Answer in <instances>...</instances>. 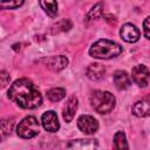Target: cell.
<instances>
[{"mask_svg": "<svg viewBox=\"0 0 150 150\" xmlns=\"http://www.w3.org/2000/svg\"><path fill=\"white\" fill-rule=\"evenodd\" d=\"M8 98L22 109H36L42 103V96L35 84L28 79H19L8 89Z\"/></svg>", "mask_w": 150, "mask_h": 150, "instance_id": "obj_1", "label": "cell"}, {"mask_svg": "<svg viewBox=\"0 0 150 150\" xmlns=\"http://www.w3.org/2000/svg\"><path fill=\"white\" fill-rule=\"evenodd\" d=\"M121 53H122V47L118 43L107 39L97 40L89 48V55L94 59H100V60H109L118 56Z\"/></svg>", "mask_w": 150, "mask_h": 150, "instance_id": "obj_2", "label": "cell"}, {"mask_svg": "<svg viewBox=\"0 0 150 150\" xmlns=\"http://www.w3.org/2000/svg\"><path fill=\"white\" fill-rule=\"evenodd\" d=\"M116 98L109 91L96 90L90 96V104L98 114H109L115 108Z\"/></svg>", "mask_w": 150, "mask_h": 150, "instance_id": "obj_3", "label": "cell"}, {"mask_svg": "<svg viewBox=\"0 0 150 150\" xmlns=\"http://www.w3.org/2000/svg\"><path fill=\"white\" fill-rule=\"evenodd\" d=\"M39 130H40V125H39L38 120L34 116L25 117L16 127L18 136L21 138H25V139L35 137L39 134Z\"/></svg>", "mask_w": 150, "mask_h": 150, "instance_id": "obj_4", "label": "cell"}, {"mask_svg": "<svg viewBox=\"0 0 150 150\" xmlns=\"http://www.w3.org/2000/svg\"><path fill=\"white\" fill-rule=\"evenodd\" d=\"M131 79L138 87H146L150 80V71L144 64H137L131 69Z\"/></svg>", "mask_w": 150, "mask_h": 150, "instance_id": "obj_5", "label": "cell"}, {"mask_svg": "<svg viewBox=\"0 0 150 150\" xmlns=\"http://www.w3.org/2000/svg\"><path fill=\"white\" fill-rule=\"evenodd\" d=\"M79 129L86 135H93L98 130V122L90 115H82L77 118Z\"/></svg>", "mask_w": 150, "mask_h": 150, "instance_id": "obj_6", "label": "cell"}, {"mask_svg": "<svg viewBox=\"0 0 150 150\" xmlns=\"http://www.w3.org/2000/svg\"><path fill=\"white\" fill-rule=\"evenodd\" d=\"M120 35L122 38V40H124L125 42L129 43H134L137 42L139 36H141V32L139 29L132 25V23H124L120 30Z\"/></svg>", "mask_w": 150, "mask_h": 150, "instance_id": "obj_7", "label": "cell"}, {"mask_svg": "<svg viewBox=\"0 0 150 150\" xmlns=\"http://www.w3.org/2000/svg\"><path fill=\"white\" fill-rule=\"evenodd\" d=\"M48 69L53 71H60L64 69L68 66V59L63 55H57V56H49L46 57L41 61Z\"/></svg>", "mask_w": 150, "mask_h": 150, "instance_id": "obj_8", "label": "cell"}, {"mask_svg": "<svg viewBox=\"0 0 150 150\" xmlns=\"http://www.w3.org/2000/svg\"><path fill=\"white\" fill-rule=\"evenodd\" d=\"M41 123H42L43 128L49 132H56L60 129L57 115L53 110H48L41 116Z\"/></svg>", "mask_w": 150, "mask_h": 150, "instance_id": "obj_9", "label": "cell"}, {"mask_svg": "<svg viewBox=\"0 0 150 150\" xmlns=\"http://www.w3.org/2000/svg\"><path fill=\"white\" fill-rule=\"evenodd\" d=\"M131 112L136 117H146V116H150V95H148L144 98L137 101L132 105Z\"/></svg>", "mask_w": 150, "mask_h": 150, "instance_id": "obj_10", "label": "cell"}, {"mask_svg": "<svg viewBox=\"0 0 150 150\" xmlns=\"http://www.w3.org/2000/svg\"><path fill=\"white\" fill-rule=\"evenodd\" d=\"M77 104H79V101H77L76 96H70L67 100V102H66V104L62 109V116H63V120L67 123L71 122V120L74 118L75 112L77 110Z\"/></svg>", "mask_w": 150, "mask_h": 150, "instance_id": "obj_11", "label": "cell"}, {"mask_svg": "<svg viewBox=\"0 0 150 150\" xmlns=\"http://www.w3.org/2000/svg\"><path fill=\"white\" fill-rule=\"evenodd\" d=\"M112 81H114L115 87L120 90L128 89L131 84V79L129 74L124 70H116L112 75Z\"/></svg>", "mask_w": 150, "mask_h": 150, "instance_id": "obj_12", "label": "cell"}, {"mask_svg": "<svg viewBox=\"0 0 150 150\" xmlns=\"http://www.w3.org/2000/svg\"><path fill=\"white\" fill-rule=\"evenodd\" d=\"M67 148L69 149H81V150H87V149H96L98 148L97 139L93 138H87V139H73L67 144Z\"/></svg>", "mask_w": 150, "mask_h": 150, "instance_id": "obj_13", "label": "cell"}, {"mask_svg": "<svg viewBox=\"0 0 150 150\" xmlns=\"http://www.w3.org/2000/svg\"><path fill=\"white\" fill-rule=\"evenodd\" d=\"M105 73V67L101 63H90L87 68V76L91 81H97L100 80Z\"/></svg>", "mask_w": 150, "mask_h": 150, "instance_id": "obj_14", "label": "cell"}, {"mask_svg": "<svg viewBox=\"0 0 150 150\" xmlns=\"http://www.w3.org/2000/svg\"><path fill=\"white\" fill-rule=\"evenodd\" d=\"M41 8L50 18H55L57 14V2L56 0H39Z\"/></svg>", "mask_w": 150, "mask_h": 150, "instance_id": "obj_15", "label": "cell"}, {"mask_svg": "<svg viewBox=\"0 0 150 150\" xmlns=\"http://www.w3.org/2000/svg\"><path fill=\"white\" fill-rule=\"evenodd\" d=\"M66 96V90L63 88H52L47 91V98L52 102H59Z\"/></svg>", "mask_w": 150, "mask_h": 150, "instance_id": "obj_16", "label": "cell"}, {"mask_svg": "<svg viewBox=\"0 0 150 150\" xmlns=\"http://www.w3.org/2000/svg\"><path fill=\"white\" fill-rule=\"evenodd\" d=\"M71 21L68 19H62L60 21H57L55 25H53L52 27V33L53 34H57L60 32H67L71 28Z\"/></svg>", "mask_w": 150, "mask_h": 150, "instance_id": "obj_17", "label": "cell"}, {"mask_svg": "<svg viewBox=\"0 0 150 150\" xmlns=\"http://www.w3.org/2000/svg\"><path fill=\"white\" fill-rule=\"evenodd\" d=\"M114 143L116 149L122 150V149H129V145L127 143V138H125V134L123 131H117L114 135Z\"/></svg>", "mask_w": 150, "mask_h": 150, "instance_id": "obj_18", "label": "cell"}, {"mask_svg": "<svg viewBox=\"0 0 150 150\" xmlns=\"http://www.w3.org/2000/svg\"><path fill=\"white\" fill-rule=\"evenodd\" d=\"M102 12H103V4L102 2H97L96 5H94L89 12H88V19L90 20H95L102 16Z\"/></svg>", "mask_w": 150, "mask_h": 150, "instance_id": "obj_19", "label": "cell"}, {"mask_svg": "<svg viewBox=\"0 0 150 150\" xmlns=\"http://www.w3.org/2000/svg\"><path fill=\"white\" fill-rule=\"evenodd\" d=\"M25 0H0L1 9H15L23 4Z\"/></svg>", "mask_w": 150, "mask_h": 150, "instance_id": "obj_20", "label": "cell"}, {"mask_svg": "<svg viewBox=\"0 0 150 150\" xmlns=\"http://www.w3.org/2000/svg\"><path fill=\"white\" fill-rule=\"evenodd\" d=\"M14 125V120L13 118H6L1 122V131H2V136H6L8 134H11L12 129Z\"/></svg>", "mask_w": 150, "mask_h": 150, "instance_id": "obj_21", "label": "cell"}, {"mask_svg": "<svg viewBox=\"0 0 150 150\" xmlns=\"http://www.w3.org/2000/svg\"><path fill=\"white\" fill-rule=\"evenodd\" d=\"M143 33L144 36L150 40V16L145 18V20L143 21Z\"/></svg>", "mask_w": 150, "mask_h": 150, "instance_id": "obj_22", "label": "cell"}, {"mask_svg": "<svg viewBox=\"0 0 150 150\" xmlns=\"http://www.w3.org/2000/svg\"><path fill=\"white\" fill-rule=\"evenodd\" d=\"M0 79H1V87L2 88H5L9 83V80H11L9 74L7 71H5V70H1L0 71Z\"/></svg>", "mask_w": 150, "mask_h": 150, "instance_id": "obj_23", "label": "cell"}]
</instances>
